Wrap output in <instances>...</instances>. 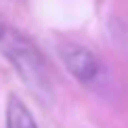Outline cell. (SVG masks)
<instances>
[{"label": "cell", "mask_w": 128, "mask_h": 128, "mask_svg": "<svg viewBox=\"0 0 128 128\" xmlns=\"http://www.w3.org/2000/svg\"><path fill=\"white\" fill-rule=\"evenodd\" d=\"M0 55L15 67V72L19 74V78L25 82L34 97L46 103L52 99L48 65L42 52L25 34H21L13 25L0 23Z\"/></svg>", "instance_id": "6da1fadb"}, {"label": "cell", "mask_w": 128, "mask_h": 128, "mask_svg": "<svg viewBox=\"0 0 128 128\" xmlns=\"http://www.w3.org/2000/svg\"><path fill=\"white\" fill-rule=\"evenodd\" d=\"M61 59L65 63V67L69 69V74L76 80H80L82 84H92L101 76V61L86 46L67 42V44L61 46Z\"/></svg>", "instance_id": "7a4b0ae2"}, {"label": "cell", "mask_w": 128, "mask_h": 128, "mask_svg": "<svg viewBox=\"0 0 128 128\" xmlns=\"http://www.w3.org/2000/svg\"><path fill=\"white\" fill-rule=\"evenodd\" d=\"M6 128H38L28 105L15 94H10L6 103Z\"/></svg>", "instance_id": "3957f363"}]
</instances>
